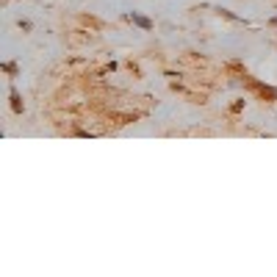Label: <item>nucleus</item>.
<instances>
[{
	"mask_svg": "<svg viewBox=\"0 0 277 277\" xmlns=\"http://www.w3.org/2000/svg\"><path fill=\"white\" fill-rule=\"evenodd\" d=\"M244 86L250 89V92H255L263 103H277V86H269V83L252 78V75H247V72H244Z\"/></svg>",
	"mask_w": 277,
	"mask_h": 277,
	"instance_id": "f257e3e1",
	"label": "nucleus"
},
{
	"mask_svg": "<svg viewBox=\"0 0 277 277\" xmlns=\"http://www.w3.org/2000/svg\"><path fill=\"white\" fill-rule=\"evenodd\" d=\"M125 20H128V22H133V25L136 28H141V31H156V22H153V20L150 17H144V14H138V11H128V14H125Z\"/></svg>",
	"mask_w": 277,
	"mask_h": 277,
	"instance_id": "f03ea898",
	"label": "nucleus"
},
{
	"mask_svg": "<svg viewBox=\"0 0 277 277\" xmlns=\"http://www.w3.org/2000/svg\"><path fill=\"white\" fill-rule=\"evenodd\" d=\"M9 100H11V111H14V114L25 111V103H22V97H20V92L14 86H9Z\"/></svg>",
	"mask_w": 277,
	"mask_h": 277,
	"instance_id": "7ed1b4c3",
	"label": "nucleus"
},
{
	"mask_svg": "<svg viewBox=\"0 0 277 277\" xmlns=\"http://www.w3.org/2000/svg\"><path fill=\"white\" fill-rule=\"evenodd\" d=\"M0 69H3V72H6L9 78H17V75H20V67H17V61H3V64H0Z\"/></svg>",
	"mask_w": 277,
	"mask_h": 277,
	"instance_id": "20e7f679",
	"label": "nucleus"
},
{
	"mask_svg": "<svg viewBox=\"0 0 277 277\" xmlns=\"http://www.w3.org/2000/svg\"><path fill=\"white\" fill-rule=\"evenodd\" d=\"M217 14L219 17H225V20H230V22H244V25H247V20L238 17V14H233V11H227V9H217Z\"/></svg>",
	"mask_w": 277,
	"mask_h": 277,
	"instance_id": "39448f33",
	"label": "nucleus"
},
{
	"mask_svg": "<svg viewBox=\"0 0 277 277\" xmlns=\"http://www.w3.org/2000/svg\"><path fill=\"white\" fill-rule=\"evenodd\" d=\"M244 105H247V100H244V97H238V100L230 105V114H241V111H244Z\"/></svg>",
	"mask_w": 277,
	"mask_h": 277,
	"instance_id": "423d86ee",
	"label": "nucleus"
},
{
	"mask_svg": "<svg viewBox=\"0 0 277 277\" xmlns=\"http://www.w3.org/2000/svg\"><path fill=\"white\" fill-rule=\"evenodd\" d=\"M17 25H20V31H25V34L28 31H34V22H31V20H20Z\"/></svg>",
	"mask_w": 277,
	"mask_h": 277,
	"instance_id": "0eeeda50",
	"label": "nucleus"
},
{
	"mask_svg": "<svg viewBox=\"0 0 277 277\" xmlns=\"http://www.w3.org/2000/svg\"><path fill=\"white\" fill-rule=\"evenodd\" d=\"M72 133H75V136H83V138H92V136H95V133H92V130H86V128H75Z\"/></svg>",
	"mask_w": 277,
	"mask_h": 277,
	"instance_id": "6e6552de",
	"label": "nucleus"
},
{
	"mask_svg": "<svg viewBox=\"0 0 277 277\" xmlns=\"http://www.w3.org/2000/svg\"><path fill=\"white\" fill-rule=\"evenodd\" d=\"M227 69H236V72H244V67L238 64V61H230V64H227Z\"/></svg>",
	"mask_w": 277,
	"mask_h": 277,
	"instance_id": "1a4fd4ad",
	"label": "nucleus"
},
{
	"mask_svg": "<svg viewBox=\"0 0 277 277\" xmlns=\"http://www.w3.org/2000/svg\"><path fill=\"white\" fill-rule=\"evenodd\" d=\"M269 25H275V28H277V14H275L272 20H269Z\"/></svg>",
	"mask_w": 277,
	"mask_h": 277,
	"instance_id": "9d476101",
	"label": "nucleus"
}]
</instances>
